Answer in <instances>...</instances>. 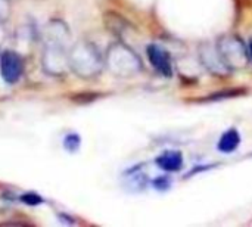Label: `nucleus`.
<instances>
[{
	"label": "nucleus",
	"mask_w": 252,
	"mask_h": 227,
	"mask_svg": "<svg viewBox=\"0 0 252 227\" xmlns=\"http://www.w3.org/2000/svg\"><path fill=\"white\" fill-rule=\"evenodd\" d=\"M71 31L68 25L61 19H52L44 27V43H58L69 47Z\"/></svg>",
	"instance_id": "nucleus-8"
},
{
	"label": "nucleus",
	"mask_w": 252,
	"mask_h": 227,
	"mask_svg": "<svg viewBox=\"0 0 252 227\" xmlns=\"http://www.w3.org/2000/svg\"><path fill=\"white\" fill-rule=\"evenodd\" d=\"M199 59L202 62V65L213 74V75H227L232 72V69L226 65L217 44H211V43H205L201 46L199 49Z\"/></svg>",
	"instance_id": "nucleus-6"
},
{
	"label": "nucleus",
	"mask_w": 252,
	"mask_h": 227,
	"mask_svg": "<svg viewBox=\"0 0 252 227\" xmlns=\"http://www.w3.org/2000/svg\"><path fill=\"white\" fill-rule=\"evenodd\" d=\"M239 145H241L239 131L236 129H229L221 134V137L217 143V148L223 154H232L239 148Z\"/></svg>",
	"instance_id": "nucleus-10"
},
{
	"label": "nucleus",
	"mask_w": 252,
	"mask_h": 227,
	"mask_svg": "<svg viewBox=\"0 0 252 227\" xmlns=\"http://www.w3.org/2000/svg\"><path fill=\"white\" fill-rule=\"evenodd\" d=\"M9 1H12V0H9Z\"/></svg>",
	"instance_id": "nucleus-17"
},
{
	"label": "nucleus",
	"mask_w": 252,
	"mask_h": 227,
	"mask_svg": "<svg viewBox=\"0 0 252 227\" xmlns=\"http://www.w3.org/2000/svg\"><path fill=\"white\" fill-rule=\"evenodd\" d=\"M0 75L6 84H16L24 75V59L13 50L0 53Z\"/></svg>",
	"instance_id": "nucleus-5"
},
{
	"label": "nucleus",
	"mask_w": 252,
	"mask_h": 227,
	"mask_svg": "<svg viewBox=\"0 0 252 227\" xmlns=\"http://www.w3.org/2000/svg\"><path fill=\"white\" fill-rule=\"evenodd\" d=\"M63 148H65V151H68V152H77L78 149H80V145H81V139H80V136L77 134V133H74V131H71V133H66L65 134V137H63Z\"/></svg>",
	"instance_id": "nucleus-12"
},
{
	"label": "nucleus",
	"mask_w": 252,
	"mask_h": 227,
	"mask_svg": "<svg viewBox=\"0 0 252 227\" xmlns=\"http://www.w3.org/2000/svg\"><path fill=\"white\" fill-rule=\"evenodd\" d=\"M226 65L233 71V69H241L245 68L250 62V53L248 47L245 43L233 34H227L219 38L216 43Z\"/></svg>",
	"instance_id": "nucleus-3"
},
{
	"label": "nucleus",
	"mask_w": 252,
	"mask_h": 227,
	"mask_svg": "<svg viewBox=\"0 0 252 227\" xmlns=\"http://www.w3.org/2000/svg\"><path fill=\"white\" fill-rule=\"evenodd\" d=\"M69 47L58 43H44V50L41 55V66L47 75L62 77L69 71V61H68Z\"/></svg>",
	"instance_id": "nucleus-4"
},
{
	"label": "nucleus",
	"mask_w": 252,
	"mask_h": 227,
	"mask_svg": "<svg viewBox=\"0 0 252 227\" xmlns=\"http://www.w3.org/2000/svg\"><path fill=\"white\" fill-rule=\"evenodd\" d=\"M170 185H171V182L167 177H159V179H155V182H154V186L158 191H165L170 188Z\"/></svg>",
	"instance_id": "nucleus-15"
},
{
	"label": "nucleus",
	"mask_w": 252,
	"mask_h": 227,
	"mask_svg": "<svg viewBox=\"0 0 252 227\" xmlns=\"http://www.w3.org/2000/svg\"><path fill=\"white\" fill-rule=\"evenodd\" d=\"M248 53H250V59L252 61V38L251 41H250V44H248Z\"/></svg>",
	"instance_id": "nucleus-16"
},
{
	"label": "nucleus",
	"mask_w": 252,
	"mask_h": 227,
	"mask_svg": "<svg viewBox=\"0 0 252 227\" xmlns=\"http://www.w3.org/2000/svg\"><path fill=\"white\" fill-rule=\"evenodd\" d=\"M69 69L80 78H94L105 68V58L97 46L89 40H78L68 50Z\"/></svg>",
	"instance_id": "nucleus-1"
},
{
	"label": "nucleus",
	"mask_w": 252,
	"mask_h": 227,
	"mask_svg": "<svg viewBox=\"0 0 252 227\" xmlns=\"http://www.w3.org/2000/svg\"><path fill=\"white\" fill-rule=\"evenodd\" d=\"M105 66L115 77H133L142 71V59L126 43H112L105 53Z\"/></svg>",
	"instance_id": "nucleus-2"
},
{
	"label": "nucleus",
	"mask_w": 252,
	"mask_h": 227,
	"mask_svg": "<svg viewBox=\"0 0 252 227\" xmlns=\"http://www.w3.org/2000/svg\"><path fill=\"white\" fill-rule=\"evenodd\" d=\"M146 55H148L151 65L154 66V69L158 74H161L162 77H171L173 75L171 56L164 47H161L158 44H149L146 47Z\"/></svg>",
	"instance_id": "nucleus-7"
},
{
	"label": "nucleus",
	"mask_w": 252,
	"mask_h": 227,
	"mask_svg": "<svg viewBox=\"0 0 252 227\" xmlns=\"http://www.w3.org/2000/svg\"><path fill=\"white\" fill-rule=\"evenodd\" d=\"M157 165L167 171V173H176L183 167V155L179 151H165L155 160Z\"/></svg>",
	"instance_id": "nucleus-9"
},
{
	"label": "nucleus",
	"mask_w": 252,
	"mask_h": 227,
	"mask_svg": "<svg viewBox=\"0 0 252 227\" xmlns=\"http://www.w3.org/2000/svg\"><path fill=\"white\" fill-rule=\"evenodd\" d=\"M21 201H22L24 204L30 205V207H34V205H40V204L43 202V198H41L40 195L34 194V192H27V194H24V195L21 196Z\"/></svg>",
	"instance_id": "nucleus-13"
},
{
	"label": "nucleus",
	"mask_w": 252,
	"mask_h": 227,
	"mask_svg": "<svg viewBox=\"0 0 252 227\" xmlns=\"http://www.w3.org/2000/svg\"><path fill=\"white\" fill-rule=\"evenodd\" d=\"M127 183L130 185V189L142 191L148 186V177L139 168H134L127 171Z\"/></svg>",
	"instance_id": "nucleus-11"
},
{
	"label": "nucleus",
	"mask_w": 252,
	"mask_h": 227,
	"mask_svg": "<svg viewBox=\"0 0 252 227\" xmlns=\"http://www.w3.org/2000/svg\"><path fill=\"white\" fill-rule=\"evenodd\" d=\"M10 15V1L0 0V22H4Z\"/></svg>",
	"instance_id": "nucleus-14"
}]
</instances>
